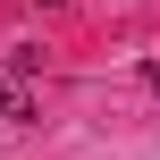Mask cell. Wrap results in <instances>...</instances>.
I'll return each mask as SVG.
<instances>
[{
    "instance_id": "1",
    "label": "cell",
    "mask_w": 160,
    "mask_h": 160,
    "mask_svg": "<svg viewBox=\"0 0 160 160\" xmlns=\"http://www.w3.org/2000/svg\"><path fill=\"white\" fill-rule=\"evenodd\" d=\"M8 101H17V76L0 68V127H8Z\"/></svg>"
}]
</instances>
